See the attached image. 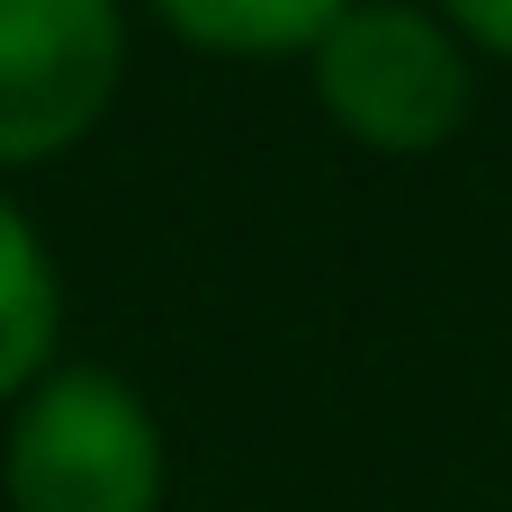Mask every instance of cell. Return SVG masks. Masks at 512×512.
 <instances>
[{
    "label": "cell",
    "mask_w": 512,
    "mask_h": 512,
    "mask_svg": "<svg viewBox=\"0 0 512 512\" xmlns=\"http://www.w3.org/2000/svg\"><path fill=\"white\" fill-rule=\"evenodd\" d=\"M306 81L324 126L378 162L441 153L477 108V54L441 27L432 0H351L315 36Z\"/></svg>",
    "instance_id": "cell-1"
},
{
    "label": "cell",
    "mask_w": 512,
    "mask_h": 512,
    "mask_svg": "<svg viewBox=\"0 0 512 512\" xmlns=\"http://www.w3.org/2000/svg\"><path fill=\"white\" fill-rule=\"evenodd\" d=\"M162 486L171 459L135 378L99 360H54L9 405V441H0L9 512H162Z\"/></svg>",
    "instance_id": "cell-2"
},
{
    "label": "cell",
    "mask_w": 512,
    "mask_h": 512,
    "mask_svg": "<svg viewBox=\"0 0 512 512\" xmlns=\"http://www.w3.org/2000/svg\"><path fill=\"white\" fill-rule=\"evenodd\" d=\"M126 0H0V171H45L99 135L126 81Z\"/></svg>",
    "instance_id": "cell-3"
},
{
    "label": "cell",
    "mask_w": 512,
    "mask_h": 512,
    "mask_svg": "<svg viewBox=\"0 0 512 512\" xmlns=\"http://www.w3.org/2000/svg\"><path fill=\"white\" fill-rule=\"evenodd\" d=\"M54 351H63V270L27 225V207H9L0 189V405H18L54 369Z\"/></svg>",
    "instance_id": "cell-4"
},
{
    "label": "cell",
    "mask_w": 512,
    "mask_h": 512,
    "mask_svg": "<svg viewBox=\"0 0 512 512\" xmlns=\"http://www.w3.org/2000/svg\"><path fill=\"white\" fill-rule=\"evenodd\" d=\"M153 27H171L198 54L225 63H279V54H315V36L351 9V0H144Z\"/></svg>",
    "instance_id": "cell-5"
},
{
    "label": "cell",
    "mask_w": 512,
    "mask_h": 512,
    "mask_svg": "<svg viewBox=\"0 0 512 512\" xmlns=\"http://www.w3.org/2000/svg\"><path fill=\"white\" fill-rule=\"evenodd\" d=\"M432 9H441V27H450L468 54L512 63V0H432Z\"/></svg>",
    "instance_id": "cell-6"
}]
</instances>
